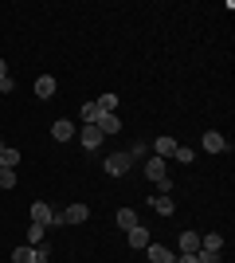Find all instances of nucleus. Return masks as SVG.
Wrapping results in <instances>:
<instances>
[{
	"label": "nucleus",
	"instance_id": "1",
	"mask_svg": "<svg viewBox=\"0 0 235 263\" xmlns=\"http://www.w3.org/2000/svg\"><path fill=\"white\" fill-rule=\"evenodd\" d=\"M145 177L153 181V185H161V193L173 189V181H168V173H165V157H149L145 161Z\"/></svg>",
	"mask_w": 235,
	"mask_h": 263
},
{
	"label": "nucleus",
	"instance_id": "2",
	"mask_svg": "<svg viewBox=\"0 0 235 263\" xmlns=\"http://www.w3.org/2000/svg\"><path fill=\"white\" fill-rule=\"evenodd\" d=\"M110 177H125L130 169H134V161H130V154H110L106 157V165H102Z\"/></svg>",
	"mask_w": 235,
	"mask_h": 263
},
{
	"label": "nucleus",
	"instance_id": "3",
	"mask_svg": "<svg viewBox=\"0 0 235 263\" xmlns=\"http://www.w3.org/2000/svg\"><path fill=\"white\" fill-rule=\"evenodd\" d=\"M125 243H130L134 252H145L149 243H153V240H149V228H141V224H134V228L125 232Z\"/></svg>",
	"mask_w": 235,
	"mask_h": 263
},
{
	"label": "nucleus",
	"instance_id": "4",
	"mask_svg": "<svg viewBox=\"0 0 235 263\" xmlns=\"http://www.w3.org/2000/svg\"><path fill=\"white\" fill-rule=\"evenodd\" d=\"M145 259L149 263H173V259H177V252L165 248V243H149V248H145Z\"/></svg>",
	"mask_w": 235,
	"mask_h": 263
},
{
	"label": "nucleus",
	"instance_id": "5",
	"mask_svg": "<svg viewBox=\"0 0 235 263\" xmlns=\"http://www.w3.org/2000/svg\"><path fill=\"white\" fill-rule=\"evenodd\" d=\"M51 138H55V142H71V138H78L75 122H71V118H59L55 126H51Z\"/></svg>",
	"mask_w": 235,
	"mask_h": 263
},
{
	"label": "nucleus",
	"instance_id": "6",
	"mask_svg": "<svg viewBox=\"0 0 235 263\" xmlns=\"http://www.w3.org/2000/svg\"><path fill=\"white\" fill-rule=\"evenodd\" d=\"M78 142H82V149H98L102 145V130L98 126H82V130H78Z\"/></svg>",
	"mask_w": 235,
	"mask_h": 263
},
{
	"label": "nucleus",
	"instance_id": "7",
	"mask_svg": "<svg viewBox=\"0 0 235 263\" xmlns=\"http://www.w3.org/2000/svg\"><path fill=\"white\" fill-rule=\"evenodd\" d=\"M177 248H180L184 255H196V252H200V232H180Z\"/></svg>",
	"mask_w": 235,
	"mask_h": 263
},
{
	"label": "nucleus",
	"instance_id": "8",
	"mask_svg": "<svg viewBox=\"0 0 235 263\" xmlns=\"http://www.w3.org/2000/svg\"><path fill=\"white\" fill-rule=\"evenodd\" d=\"M204 149H208V154H224V149H227V138L220 130H208V134H204Z\"/></svg>",
	"mask_w": 235,
	"mask_h": 263
},
{
	"label": "nucleus",
	"instance_id": "9",
	"mask_svg": "<svg viewBox=\"0 0 235 263\" xmlns=\"http://www.w3.org/2000/svg\"><path fill=\"white\" fill-rule=\"evenodd\" d=\"M51 212H55V209H51L47 200H35V204H32V224H44V228H47V224H51Z\"/></svg>",
	"mask_w": 235,
	"mask_h": 263
},
{
	"label": "nucleus",
	"instance_id": "10",
	"mask_svg": "<svg viewBox=\"0 0 235 263\" xmlns=\"http://www.w3.org/2000/svg\"><path fill=\"white\" fill-rule=\"evenodd\" d=\"M63 220H67V224H87V220H90V209L75 200V204H71V209L63 212Z\"/></svg>",
	"mask_w": 235,
	"mask_h": 263
},
{
	"label": "nucleus",
	"instance_id": "11",
	"mask_svg": "<svg viewBox=\"0 0 235 263\" xmlns=\"http://www.w3.org/2000/svg\"><path fill=\"white\" fill-rule=\"evenodd\" d=\"M94 126H98L102 134H118V130H122V118H118V114H98Z\"/></svg>",
	"mask_w": 235,
	"mask_h": 263
},
{
	"label": "nucleus",
	"instance_id": "12",
	"mask_svg": "<svg viewBox=\"0 0 235 263\" xmlns=\"http://www.w3.org/2000/svg\"><path fill=\"white\" fill-rule=\"evenodd\" d=\"M177 138H157V142H153V154L157 157H173V154H177Z\"/></svg>",
	"mask_w": 235,
	"mask_h": 263
},
{
	"label": "nucleus",
	"instance_id": "13",
	"mask_svg": "<svg viewBox=\"0 0 235 263\" xmlns=\"http://www.w3.org/2000/svg\"><path fill=\"white\" fill-rule=\"evenodd\" d=\"M35 95H39V99H51V95H55V75H39L35 79Z\"/></svg>",
	"mask_w": 235,
	"mask_h": 263
},
{
	"label": "nucleus",
	"instance_id": "14",
	"mask_svg": "<svg viewBox=\"0 0 235 263\" xmlns=\"http://www.w3.org/2000/svg\"><path fill=\"white\" fill-rule=\"evenodd\" d=\"M200 252H224V236H220V232L200 236Z\"/></svg>",
	"mask_w": 235,
	"mask_h": 263
},
{
	"label": "nucleus",
	"instance_id": "15",
	"mask_svg": "<svg viewBox=\"0 0 235 263\" xmlns=\"http://www.w3.org/2000/svg\"><path fill=\"white\" fill-rule=\"evenodd\" d=\"M16 165H20V149L4 145V149H0V169H16Z\"/></svg>",
	"mask_w": 235,
	"mask_h": 263
},
{
	"label": "nucleus",
	"instance_id": "16",
	"mask_svg": "<svg viewBox=\"0 0 235 263\" xmlns=\"http://www.w3.org/2000/svg\"><path fill=\"white\" fill-rule=\"evenodd\" d=\"M78 114H82V126H94V122H98V102H82V110H78Z\"/></svg>",
	"mask_w": 235,
	"mask_h": 263
},
{
	"label": "nucleus",
	"instance_id": "17",
	"mask_svg": "<svg viewBox=\"0 0 235 263\" xmlns=\"http://www.w3.org/2000/svg\"><path fill=\"white\" fill-rule=\"evenodd\" d=\"M173 209H177V204L168 200V193H165V197H153V212H157V216H173Z\"/></svg>",
	"mask_w": 235,
	"mask_h": 263
},
{
	"label": "nucleus",
	"instance_id": "18",
	"mask_svg": "<svg viewBox=\"0 0 235 263\" xmlns=\"http://www.w3.org/2000/svg\"><path fill=\"white\" fill-rule=\"evenodd\" d=\"M114 220H118V228H122V232H130V228H134V224H137L134 209H118V216H114Z\"/></svg>",
	"mask_w": 235,
	"mask_h": 263
},
{
	"label": "nucleus",
	"instance_id": "19",
	"mask_svg": "<svg viewBox=\"0 0 235 263\" xmlns=\"http://www.w3.org/2000/svg\"><path fill=\"white\" fill-rule=\"evenodd\" d=\"M32 259H35V248H28V243H20L12 252V263H32Z\"/></svg>",
	"mask_w": 235,
	"mask_h": 263
},
{
	"label": "nucleus",
	"instance_id": "20",
	"mask_svg": "<svg viewBox=\"0 0 235 263\" xmlns=\"http://www.w3.org/2000/svg\"><path fill=\"white\" fill-rule=\"evenodd\" d=\"M44 224H32V228H28V248H39V243H44Z\"/></svg>",
	"mask_w": 235,
	"mask_h": 263
},
{
	"label": "nucleus",
	"instance_id": "21",
	"mask_svg": "<svg viewBox=\"0 0 235 263\" xmlns=\"http://www.w3.org/2000/svg\"><path fill=\"white\" fill-rule=\"evenodd\" d=\"M98 110H102V114H114V110H118V95H102V99H98Z\"/></svg>",
	"mask_w": 235,
	"mask_h": 263
},
{
	"label": "nucleus",
	"instance_id": "22",
	"mask_svg": "<svg viewBox=\"0 0 235 263\" xmlns=\"http://www.w3.org/2000/svg\"><path fill=\"white\" fill-rule=\"evenodd\" d=\"M0 189H16V169H0Z\"/></svg>",
	"mask_w": 235,
	"mask_h": 263
},
{
	"label": "nucleus",
	"instance_id": "23",
	"mask_svg": "<svg viewBox=\"0 0 235 263\" xmlns=\"http://www.w3.org/2000/svg\"><path fill=\"white\" fill-rule=\"evenodd\" d=\"M145 154H149V145H145V142H134V149H130V161H141Z\"/></svg>",
	"mask_w": 235,
	"mask_h": 263
},
{
	"label": "nucleus",
	"instance_id": "24",
	"mask_svg": "<svg viewBox=\"0 0 235 263\" xmlns=\"http://www.w3.org/2000/svg\"><path fill=\"white\" fill-rule=\"evenodd\" d=\"M196 263H224L220 252H196Z\"/></svg>",
	"mask_w": 235,
	"mask_h": 263
},
{
	"label": "nucleus",
	"instance_id": "25",
	"mask_svg": "<svg viewBox=\"0 0 235 263\" xmlns=\"http://www.w3.org/2000/svg\"><path fill=\"white\" fill-rule=\"evenodd\" d=\"M173 157H177V161H184V165H188V161H192V149H188V145H177V154H173Z\"/></svg>",
	"mask_w": 235,
	"mask_h": 263
},
{
	"label": "nucleus",
	"instance_id": "26",
	"mask_svg": "<svg viewBox=\"0 0 235 263\" xmlns=\"http://www.w3.org/2000/svg\"><path fill=\"white\" fill-rule=\"evenodd\" d=\"M12 90H16V79H12V75L0 79V95H12Z\"/></svg>",
	"mask_w": 235,
	"mask_h": 263
},
{
	"label": "nucleus",
	"instance_id": "27",
	"mask_svg": "<svg viewBox=\"0 0 235 263\" xmlns=\"http://www.w3.org/2000/svg\"><path fill=\"white\" fill-rule=\"evenodd\" d=\"M32 263H47V243H39V248H35V259Z\"/></svg>",
	"mask_w": 235,
	"mask_h": 263
},
{
	"label": "nucleus",
	"instance_id": "28",
	"mask_svg": "<svg viewBox=\"0 0 235 263\" xmlns=\"http://www.w3.org/2000/svg\"><path fill=\"white\" fill-rule=\"evenodd\" d=\"M173 263H196V255H184V252H177V259Z\"/></svg>",
	"mask_w": 235,
	"mask_h": 263
},
{
	"label": "nucleus",
	"instance_id": "29",
	"mask_svg": "<svg viewBox=\"0 0 235 263\" xmlns=\"http://www.w3.org/2000/svg\"><path fill=\"white\" fill-rule=\"evenodd\" d=\"M0 79H8V63L4 59H0Z\"/></svg>",
	"mask_w": 235,
	"mask_h": 263
},
{
	"label": "nucleus",
	"instance_id": "30",
	"mask_svg": "<svg viewBox=\"0 0 235 263\" xmlns=\"http://www.w3.org/2000/svg\"><path fill=\"white\" fill-rule=\"evenodd\" d=\"M0 149H4V138H0Z\"/></svg>",
	"mask_w": 235,
	"mask_h": 263
}]
</instances>
